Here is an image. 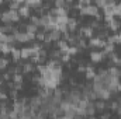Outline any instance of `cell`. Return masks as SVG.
<instances>
[{"label":"cell","instance_id":"6da1fadb","mask_svg":"<svg viewBox=\"0 0 121 119\" xmlns=\"http://www.w3.org/2000/svg\"><path fill=\"white\" fill-rule=\"evenodd\" d=\"M106 56H107V55H106L103 51H93V52H90L91 63H100V62H103V60H104Z\"/></svg>","mask_w":121,"mask_h":119},{"label":"cell","instance_id":"7a4b0ae2","mask_svg":"<svg viewBox=\"0 0 121 119\" xmlns=\"http://www.w3.org/2000/svg\"><path fill=\"white\" fill-rule=\"evenodd\" d=\"M30 10H31L30 6H28L27 3H23L17 11H18V14H20V17H21V18H30V16H31Z\"/></svg>","mask_w":121,"mask_h":119},{"label":"cell","instance_id":"3957f363","mask_svg":"<svg viewBox=\"0 0 121 119\" xmlns=\"http://www.w3.org/2000/svg\"><path fill=\"white\" fill-rule=\"evenodd\" d=\"M107 25V28L110 31H113V32H117V31L121 28V20L117 18V16H114V18L108 23V24H106Z\"/></svg>","mask_w":121,"mask_h":119},{"label":"cell","instance_id":"277c9868","mask_svg":"<svg viewBox=\"0 0 121 119\" xmlns=\"http://www.w3.org/2000/svg\"><path fill=\"white\" fill-rule=\"evenodd\" d=\"M94 107H96V111H99V112H103V111H106V109H108V101H106V99H96L94 101Z\"/></svg>","mask_w":121,"mask_h":119},{"label":"cell","instance_id":"5b68a950","mask_svg":"<svg viewBox=\"0 0 121 119\" xmlns=\"http://www.w3.org/2000/svg\"><path fill=\"white\" fill-rule=\"evenodd\" d=\"M66 25H68V30L70 31V32H76L78 25H79V21L76 20V17H69V18H68Z\"/></svg>","mask_w":121,"mask_h":119},{"label":"cell","instance_id":"8992f818","mask_svg":"<svg viewBox=\"0 0 121 119\" xmlns=\"http://www.w3.org/2000/svg\"><path fill=\"white\" fill-rule=\"evenodd\" d=\"M10 55H11V59L13 62H20L21 60V49H18L17 46H14V48H11V52H10Z\"/></svg>","mask_w":121,"mask_h":119},{"label":"cell","instance_id":"52a82bcc","mask_svg":"<svg viewBox=\"0 0 121 119\" xmlns=\"http://www.w3.org/2000/svg\"><path fill=\"white\" fill-rule=\"evenodd\" d=\"M80 28H82V31H83V38L89 39V38H91V36H94V30L91 28L90 25H82Z\"/></svg>","mask_w":121,"mask_h":119},{"label":"cell","instance_id":"ba28073f","mask_svg":"<svg viewBox=\"0 0 121 119\" xmlns=\"http://www.w3.org/2000/svg\"><path fill=\"white\" fill-rule=\"evenodd\" d=\"M55 46L60 49L62 52H68V49H69V44H68V41H65V39H58L56 42H55Z\"/></svg>","mask_w":121,"mask_h":119},{"label":"cell","instance_id":"9c48e42d","mask_svg":"<svg viewBox=\"0 0 121 119\" xmlns=\"http://www.w3.org/2000/svg\"><path fill=\"white\" fill-rule=\"evenodd\" d=\"M34 70H35V63H32V62L23 63V74H31Z\"/></svg>","mask_w":121,"mask_h":119},{"label":"cell","instance_id":"30bf717a","mask_svg":"<svg viewBox=\"0 0 121 119\" xmlns=\"http://www.w3.org/2000/svg\"><path fill=\"white\" fill-rule=\"evenodd\" d=\"M30 105L32 108H38V107H41L42 105V98L37 94V95H34V97H31L30 98Z\"/></svg>","mask_w":121,"mask_h":119},{"label":"cell","instance_id":"8fae6325","mask_svg":"<svg viewBox=\"0 0 121 119\" xmlns=\"http://www.w3.org/2000/svg\"><path fill=\"white\" fill-rule=\"evenodd\" d=\"M11 45L9 44V42H0V53H3V56H6V55H9L10 52H11Z\"/></svg>","mask_w":121,"mask_h":119},{"label":"cell","instance_id":"7c38bea8","mask_svg":"<svg viewBox=\"0 0 121 119\" xmlns=\"http://www.w3.org/2000/svg\"><path fill=\"white\" fill-rule=\"evenodd\" d=\"M0 21H1L3 24H10V23H11L10 10H7V11H3V13H1V16H0Z\"/></svg>","mask_w":121,"mask_h":119},{"label":"cell","instance_id":"4fadbf2b","mask_svg":"<svg viewBox=\"0 0 121 119\" xmlns=\"http://www.w3.org/2000/svg\"><path fill=\"white\" fill-rule=\"evenodd\" d=\"M96 76H97V71H96L94 69H90V70H86V71H85V79L89 80V81H93Z\"/></svg>","mask_w":121,"mask_h":119},{"label":"cell","instance_id":"5bb4252c","mask_svg":"<svg viewBox=\"0 0 121 119\" xmlns=\"http://www.w3.org/2000/svg\"><path fill=\"white\" fill-rule=\"evenodd\" d=\"M9 63H10V60L7 59L6 56H3V58H0V71H3V70H6V69L9 67Z\"/></svg>","mask_w":121,"mask_h":119},{"label":"cell","instance_id":"9a60e30c","mask_svg":"<svg viewBox=\"0 0 121 119\" xmlns=\"http://www.w3.org/2000/svg\"><path fill=\"white\" fill-rule=\"evenodd\" d=\"M11 80L14 83H24V76H23V73H16L11 76Z\"/></svg>","mask_w":121,"mask_h":119},{"label":"cell","instance_id":"2e32d148","mask_svg":"<svg viewBox=\"0 0 121 119\" xmlns=\"http://www.w3.org/2000/svg\"><path fill=\"white\" fill-rule=\"evenodd\" d=\"M79 52H80V49H79L76 45H70V46H69V49H68V53H69L70 56H76Z\"/></svg>","mask_w":121,"mask_h":119},{"label":"cell","instance_id":"e0dca14e","mask_svg":"<svg viewBox=\"0 0 121 119\" xmlns=\"http://www.w3.org/2000/svg\"><path fill=\"white\" fill-rule=\"evenodd\" d=\"M118 107H120L118 101H111V102H108V109H110V111H111L113 114H116V112H117Z\"/></svg>","mask_w":121,"mask_h":119},{"label":"cell","instance_id":"ac0fdd59","mask_svg":"<svg viewBox=\"0 0 121 119\" xmlns=\"http://www.w3.org/2000/svg\"><path fill=\"white\" fill-rule=\"evenodd\" d=\"M62 53H63V52H62L60 49H58V48H56V49H54V51L49 53V58H52V59H60Z\"/></svg>","mask_w":121,"mask_h":119},{"label":"cell","instance_id":"d6986e66","mask_svg":"<svg viewBox=\"0 0 121 119\" xmlns=\"http://www.w3.org/2000/svg\"><path fill=\"white\" fill-rule=\"evenodd\" d=\"M9 97L11 98V101H16V99H18V90H16V88L9 90Z\"/></svg>","mask_w":121,"mask_h":119},{"label":"cell","instance_id":"ffe728a7","mask_svg":"<svg viewBox=\"0 0 121 119\" xmlns=\"http://www.w3.org/2000/svg\"><path fill=\"white\" fill-rule=\"evenodd\" d=\"M30 23H32V24H35V25L39 27V16H37V14L30 16Z\"/></svg>","mask_w":121,"mask_h":119},{"label":"cell","instance_id":"44dd1931","mask_svg":"<svg viewBox=\"0 0 121 119\" xmlns=\"http://www.w3.org/2000/svg\"><path fill=\"white\" fill-rule=\"evenodd\" d=\"M20 6H21V3H18V1H11L10 4H9V7H10V10H18L20 8Z\"/></svg>","mask_w":121,"mask_h":119},{"label":"cell","instance_id":"7402d4cb","mask_svg":"<svg viewBox=\"0 0 121 119\" xmlns=\"http://www.w3.org/2000/svg\"><path fill=\"white\" fill-rule=\"evenodd\" d=\"M70 58H72V56H70L68 52H63L62 56H60V60H62V63H68V62L70 60Z\"/></svg>","mask_w":121,"mask_h":119},{"label":"cell","instance_id":"603a6c76","mask_svg":"<svg viewBox=\"0 0 121 119\" xmlns=\"http://www.w3.org/2000/svg\"><path fill=\"white\" fill-rule=\"evenodd\" d=\"M78 1H79L82 6H89V4L91 3V0H78Z\"/></svg>","mask_w":121,"mask_h":119},{"label":"cell","instance_id":"cb8c5ba5","mask_svg":"<svg viewBox=\"0 0 121 119\" xmlns=\"http://www.w3.org/2000/svg\"><path fill=\"white\" fill-rule=\"evenodd\" d=\"M111 114L110 112H106V114H101V119H106V118H110Z\"/></svg>","mask_w":121,"mask_h":119},{"label":"cell","instance_id":"d4e9b609","mask_svg":"<svg viewBox=\"0 0 121 119\" xmlns=\"http://www.w3.org/2000/svg\"><path fill=\"white\" fill-rule=\"evenodd\" d=\"M118 92H121V81L118 83Z\"/></svg>","mask_w":121,"mask_h":119},{"label":"cell","instance_id":"484cf974","mask_svg":"<svg viewBox=\"0 0 121 119\" xmlns=\"http://www.w3.org/2000/svg\"><path fill=\"white\" fill-rule=\"evenodd\" d=\"M3 3H4V0H0V6H1V4H3Z\"/></svg>","mask_w":121,"mask_h":119},{"label":"cell","instance_id":"4316f807","mask_svg":"<svg viewBox=\"0 0 121 119\" xmlns=\"http://www.w3.org/2000/svg\"><path fill=\"white\" fill-rule=\"evenodd\" d=\"M118 17H120V20H121V14H120V16H118Z\"/></svg>","mask_w":121,"mask_h":119}]
</instances>
